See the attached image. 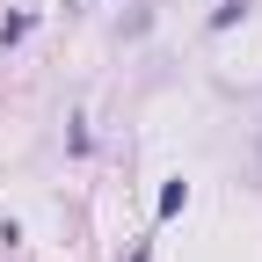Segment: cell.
<instances>
[{"instance_id":"cell-1","label":"cell","mask_w":262,"mask_h":262,"mask_svg":"<svg viewBox=\"0 0 262 262\" xmlns=\"http://www.w3.org/2000/svg\"><path fill=\"white\" fill-rule=\"evenodd\" d=\"M182 204H189V182H168V189H160V219H175Z\"/></svg>"}]
</instances>
